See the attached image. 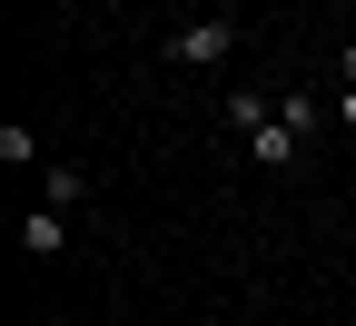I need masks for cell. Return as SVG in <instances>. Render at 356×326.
<instances>
[{
  "label": "cell",
  "instance_id": "9",
  "mask_svg": "<svg viewBox=\"0 0 356 326\" xmlns=\"http://www.w3.org/2000/svg\"><path fill=\"white\" fill-rule=\"evenodd\" d=\"M337 79H346V89H356V40H346V50H337Z\"/></svg>",
  "mask_w": 356,
  "mask_h": 326
},
{
  "label": "cell",
  "instance_id": "4",
  "mask_svg": "<svg viewBox=\"0 0 356 326\" xmlns=\"http://www.w3.org/2000/svg\"><path fill=\"white\" fill-rule=\"evenodd\" d=\"M89 188H99L89 168H40V198H50V208H89Z\"/></svg>",
  "mask_w": 356,
  "mask_h": 326
},
{
  "label": "cell",
  "instance_id": "8",
  "mask_svg": "<svg viewBox=\"0 0 356 326\" xmlns=\"http://www.w3.org/2000/svg\"><path fill=\"white\" fill-rule=\"evenodd\" d=\"M337 129H346V138H356V89H337Z\"/></svg>",
  "mask_w": 356,
  "mask_h": 326
},
{
  "label": "cell",
  "instance_id": "1",
  "mask_svg": "<svg viewBox=\"0 0 356 326\" xmlns=\"http://www.w3.org/2000/svg\"><path fill=\"white\" fill-rule=\"evenodd\" d=\"M228 60H238V20L228 10H198V20L168 30V70H228Z\"/></svg>",
  "mask_w": 356,
  "mask_h": 326
},
{
  "label": "cell",
  "instance_id": "3",
  "mask_svg": "<svg viewBox=\"0 0 356 326\" xmlns=\"http://www.w3.org/2000/svg\"><path fill=\"white\" fill-rule=\"evenodd\" d=\"M248 149H257V168H297V158H307V138H297L287 119H267V129H248Z\"/></svg>",
  "mask_w": 356,
  "mask_h": 326
},
{
  "label": "cell",
  "instance_id": "2",
  "mask_svg": "<svg viewBox=\"0 0 356 326\" xmlns=\"http://www.w3.org/2000/svg\"><path fill=\"white\" fill-rule=\"evenodd\" d=\"M70 247V208H30L20 218V257H60Z\"/></svg>",
  "mask_w": 356,
  "mask_h": 326
},
{
  "label": "cell",
  "instance_id": "5",
  "mask_svg": "<svg viewBox=\"0 0 356 326\" xmlns=\"http://www.w3.org/2000/svg\"><path fill=\"white\" fill-rule=\"evenodd\" d=\"M277 119H287L297 138H317V129H327V99H317V89H277Z\"/></svg>",
  "mask_w": 356,
  "mask_h": 326
},
{
  "label": "cell",
  "instance_id": "7",
  "mask_svg": "<svg viewBox=\"0 0 356 326\" xmlns=\"http://www.w3.org/2000/svg\"><path fill=\"white\" fill-rule=\"evenodd\" d=\"M0 168H40V138H30V119H0Z\"/></svg>",
  "mask_w": 356,
  "mask_h": 326
},
{
  "label": "cell",
  "instance_id": "6",
  "mask_svg": "<svg viewBox=\"0 0 356 326\" xmlns=\"http://www.w3.org/2000/svg\"><path fill=\"white\" fill-rule=\"evenodd\" d=\"M277 119V89H228V129H267Z\"/></svg>",
  "mask_w": 356,
  "mask_h": 326
}]
</instances>
